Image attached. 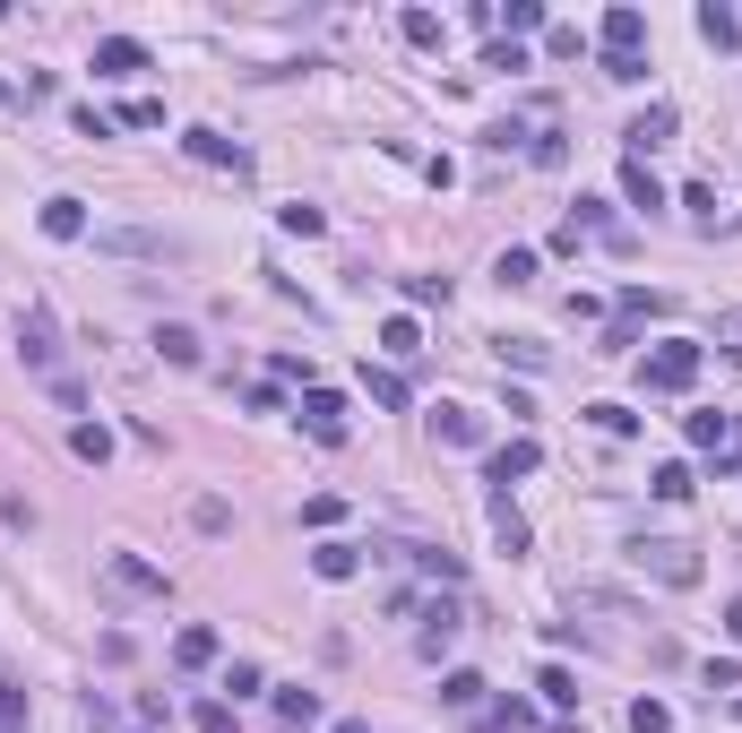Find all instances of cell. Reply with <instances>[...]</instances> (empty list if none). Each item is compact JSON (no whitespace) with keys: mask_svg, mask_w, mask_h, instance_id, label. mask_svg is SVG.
Returning a JSON list of instances; mask_svg holds the SVG:
<instances>
[{"mask_svg":"<svg viewBox=\"0 0 742 733\" xmlns=\"http://www.w3.org/2000/svg\"><path fill=\"white\" fill-rule=\"evenodd\" d=\"M190 725H199V733H234V699H199Z\"/></svg>","mask_w":742,"mask_h":733,"instance_id":"39","label":"cell"},{"mask_svg":"<svg viewBox=\"0 0 742 733\" xmlns=\"http://www.w3.org/2000/svg\"><path fill=\"white\" fill-rule=\"evenodd\" d=\"M535 691H544L553 708H579V673H570V664H544V673H535Z\"/></svg>","mask_w":742,"mask_h":733,"instance_id":"25","label":"cell"},{"mask_svg":"<svg viewBox=\"0 0 742 733\" xmlns=\"http://www.w3.org/2000/svg\"><path fill=\"white\" fill-rule=\"evenodd\" d=\"M294 414H302V432H311L320 449H346V397H337V388H302Z\"/></svg>","mask_w":742,"mask_h":733,"instance_id":"4","label":"cell"},{"mask_svg":"<svg viewBox=\"0 0 742 733\" xmlns=\"http://www.w3.org/2000/svg\"><path fill=\"white\" fill-rule=\"evenodd\" d=\"M535 467H544V449H535L527 432H518V440H500V449H493V484H509V475H535Z\"/></svg>","mask_w":742,"mask_h":733,"instance_id":"15","label":"cell"},{"mask_svg":"<svg viewBox=\"0 0 742 733\" xmlns=\"http://www.w3.org/2000/svg\"><path fill=\"white\" fill-rule=\"evenodd\" d=\"M726 638H734V647H742V605H726Z\"/></svg>","mask_w":742,"mask_h":733,"instance_id":"47","label":"cell"},{"mask_svg":"<svg viewBox=\"0 0 742 733\" xmlns=\"http://www.w3.org/2000/svg\"><path fill=\"white\" fill-rule=\"evenodd\" d=\"M673 129H682V113H673V104H647L639 122L621 129V147H630V164H647L656 147H673Z\"/></svg>","mask_w":742,"mask_h":733,"instance_id":"6","label":"cell"},{"mask_svg":"<svg viewBox=\"0 0 742 733\" xmlns=\"http://www.w3.org/2000/svg\"><path fill=\"white\" fill-rule=\"evenodd\" d=\"M113 122H122V129H164V104H156V96H129Z\"/></svg>","mask_w":742,"mask_h":733,"instance_id":"32","label":"cell"},{"mask_svg":"<svg viewBox=\"0 0 742 733\" xmlns=\"http://www.w3.org/2000/svg\"><path fill=\"white\" fill-rule=\"evenodd\" d=\"M691 484H700V475H691V467H682V458H673V467H656V500H691Z\"/></svg>","mask_w":742,"mask_h":733,"instance_id":"29","label":"cell"},{"mask_svg":"<svg viewBox=\"0 0 742 733\" xmlns=\"http://www.w3.org/2000/svg\"><path fill=\"white\" fill-rule=\"evenodd\" d=\"M493 276H500V285H535V250H500Z\"/></svg>","mask_w":742,"mask_h":733,"instance_id":"36","label":"cell"},{"mask_svg":"<svg viewBox=\"0 0 742 733\" xmlns=\"http://www.w3.org/2000/svg\"><path fill=\"white\" fill-rule=\"evenodd\" d=\"M87 733H113V725H104V708H96V717H87Z\"/></svg>","mask_w":742,"mask_h":733,"instance_id":"49","label":"cell"},{"mask_svg":"<svg viewBox=\"0 0 742 733\" xmlns=\"http://www.w3.org/2000/svg\"><path fill=\"white\" fill-rule=\"evenodd\" d=\"M276 717H285L294 733H311L320 725V699H311V691H276Z\"/></svg>","mask_w":742,"mask_h":733,"instance_id":"26","label":"cell"},{"mask_svg":"<svg viewBox=\"0 0 742 733\" xmlns=\"http://www.w3.org/2000/svg\"><path fill=\"white\" fill-rule=\"evenodd\" d=\"M588 423H596L605 440H630V432H639V414H630V406H614V397H596V406H588Z\"/></svg>","mask_w":742,"mask_h":733,"instance_id":"22","label":"cell"},{"mask_svg":"<svg viewBox=\"0 0 742 733\" xmlns=\"http://www.w3.org/2000/svg\"><path fill=\"white\" fill-rule=\"evenodd\" d=\"M708 691H742V656H708Z\"/></svg>","mask_w":742,"mask_h":733,"instance_id":"42","label":"cell"},{"mask_svg":"<svg viewBox=\"0 0 742 733\" xmlns=\"http://www.w3.org/2000/svg\"><path fill=\"white\" fill-rule=\"evenodd\" d=\"M363 388H371V406H388V414L406 406V380H397V371H371L363 363Z\"/></svg>","mask_w":742,"mask_h":733,"instance_id":"28","label":"cell"},{"mask_svg":"<svg viewBox=\"0 0 742 733\" xmlns=\"http://www.w3.org/2000/svg\"><path fill=\"white\" fill-rule=\"evenodd\" d=\"M182 147H190L199 164H217V173H250V156L225 138V129H182Z\"/></svg>","mask_w":742,"mask_h":733,"instance_id":"9","label":"cell"},{"mask_svg":"<svg viewBox=\"0 0 742 733\" xmlns=\"http://www.w3.org/2000/svg\"><path fill=\"white\" fill-rule=\"evenodd\" d=\"M458 630H467V612L449 605V596H432V605H423V630H415V656H423V664H441V656L458 647Z\"/></svg>","mask_w":742,"mask_h":733,"instance_id":"5","label":"cell"},{"mask_svg":"<svg viewBox=\"0 0 742 733\" xmlns=\"http://www.w3.org/2000/svg\"><path fill=\"white\" fill-rule=\"evenodd\" d=\"M500 363H518V371H544V363H553V346H535V337H500Z\"/></svg>","mask_w":742,"mask_h":733,"instance_id":"27","label":"cell"},{"mask_svg":"<svg viewBox=\"0 0 742 733\" xmlns=\"http://www.w3.org/2000/svg\"><path fill=\"white\" fill-rule=\"evenodd\" d=\"M726 432H734L726 414H691V449H708V458H717V449H726Z\"/></svg>","mask_w":742,"mask_h":733,"instance_id":"34","label":"cell"},{"mask_svg":"<svg viewBox=\"0 0 742 733\" xmlns=\"http://www.w3.org/2000/svg\"><path fill=\"white\" fill-rule=\"evenodd\" d=\"M138 70H147V44L138 35H104L96 44V78H138Z\"/></svg>","mask_w":742,"mask_h":733,"instance_id":"10","label":"cell"},{"mask_svg":"<svg viewBox=\"0 0 742 733\" xmlns=\"http://www.w3.org/2000/svg\"><path fill=\"white\" fill-rule=\"evenodd\" d=\"M493 544H500V552H509V561L527 552V518H518L509 500H493Z\"/></svg>","mask_w":742,"mask_h":733,"instance_id":"23","label":"cell"},{"mask_svg":"<svg viewBox=\"0 0 742 733\" xmlns=\"http://www.w3.org/2000/svg\"><path fill=\"white\" fill-rule=\"evenodd\" d=\"M329 733H371V725H363V717H346V725H329Z\"/></svg>","mask_w":742,"mask_h":733,"instance_id":"48","label":"cell"},{"mask_svg":"<svg viewBox=\"0 0 742 733\" xmlns=\"http://www.w3.org/2000/svg\"><path fill=\"white\" fill-rule=\"evenodd\" d=\"M596 35H605V52H639V44H647V9H630V0H621V9H605V26H596Z\"/></svg>","mask_w":742,"mask_h":733,"instance_id":"12","label":"cell"},{"mask_svg":"<svg viewBox=\"0 0 742 733\" xmlns=\"http://www.w3.org/2000/svg\"><path fill=\"white\" fill-rule=\"evenodd\" d=\"M406 302L423 311V302H449V276H406Z\"/></svg>","mask_w":742,"mask_h":733,"instance_id":"40","label":"cell"},{"mask_svg":"<svg viewBox=\"0 0 742 733\" xmlns=\"http://www.w3.org/2000/svg\"><path fill=\"white\" fill-rule=\"evenodd\" d=\"M484 725H493V733H535V708H527V699H500Z\"/></svg>","mask_w":742,"mask_h":733,"instance_id":"33","label":"cell"},{"mask_svg":"<svg viewBox=\"0 0 742 733\" xmlns=\"http://www.w3.org/2000/svg\"><path fill=\"white\" fill-rule=\"evenodd\" d=\"M156 355H164V363H199V337H190V328H182V320H164V328H156Z\"/></svg>","mask_w":742,"mask_h":733,"instance_id":"21","label":"cell"},{"mask_svg":"<svg viewBox=\"0 0 742 733\" xmlns=\"http://www.w3.org/2000/svg\"><path fill=\"white\" fill-rule=\"evenodd\" d=\"M397 35H406L415 52H441V44H449V26H441L432 9H406V17H397Z\"/></svg>","mask_w":742,"mask_h":733,"instance_id":"17","label":"cell"},{"mask_svg":"<svg viewBox=\"0 0 742 733\" xmlns=\"http://www.w3.org/2000/svg\"><path fill=\"white\" fill-rule=\"evenodd\" d=\"M605 78H614V87H639V78H647V52H605Z\"/></svg>","mask_w":742,"mask_h":733,"instance_id":"37","label":"cell"},{"mask_svg":"<svg viewBox=\"0 0 742 733\" xmlns=\"http://www.w3.org/2000/svg\"><path fill=\"white\" fill-rule=\"evenodd\" d=\"M311 579H329V587L363 579V544H320V552H311Z\"/></svg>","mask_w":742,"mask_h":733,"instance_id":"13","label":"cell"},{"mask_svg":"<svg viewBox=\"0 0 742 733\" xmlns=\"http://www.w3.org/2000/svg\"><path fill=\"white\" fill-rule=\"evenodd\" d=\"M17 363L44 371V380H61V346H52V320H44V311H26V320H17Z\"/></svg>","mask_w":742,"mask_h":733,"instance_id":"7","label":"cell"},{"mask_svg":"<svg viewBox=\"0 0 742 733\" xmlns=\"http://www.w3.org/2000/svg\"><path fill=\"white\" fill-rule=\"evenodd\" d=\"M104 587L113 596H138V605H164V570L138 561V552H104Z\"/></svg>","mask_w":742,"mask_h":733,"instance_id":"3","label":"cell"},{"mask_svg":"<svg viewBox=\"0 0 742 733\" xmlns=\"http://www.w3.org/2000/svg\"><path fill=\"white\" fill-rule=\"evenodd\" d=\"M535 26H544V9H535V0H509V44H518V35H535Z\"/></svg>","mask_w":742,"mask_h":733,"instance_id":"44","label":"cell"},{"mask_svg":"<svg viewBox=\"0 0 742 733\" xmlns=\"http://www.w3.org/2000/svg\"><path fill=\"white\" fill-rule=\"evenodd\" d=\"M621 199H630V208H647V216H656V208H665V182H656V173H647V164H621Z\"/></svg>","mask_w":742,"mask_h":733,"instance_id":"18","label":"cell"},{"mask_svg":"<svg viewBox=\"0 0 742 733\" xmlns=\"http://www.w3.org/2000/svg\"><path fill=\"white\" fill-rule=\"evenodd\" d=\"M691 380H700V346H691V337H665V346L639 355V388H647V397H682Z\"/></svg>","mask_w":742,"mask_h":733,"instance_id":"2","label":"cell"},{"mask_svg":"<svg viewBox=\"0 0 742 733\" xmlns=\"http://www.w3.org/2000/svg\"><path fill=\"white\" fill-rule=\"evenodd\" d=\"M217 656H225V638H217L208 621H190V630L173 638V664H182V673H199V664H217Z\"/></svg>","mask_w":742,"mask_h":733,"instance_id":"14","label":"cell"},{"mask_svg":"<svg viewBox=\"0 0 742 733\" xmlns=\"http://www.w3.org/2000/svg\"><path fill=\"white\" fill-rule=\"evenodd\" d=\"M35 225H44L52 243H87V199H70V190H61V199H44V208H35Z\"/></svg>","mask_w":742,"mask_h":733,"instance_id":"8","label":"cell"},{"mask_svg":"<svg viewBox=\"0 0 742 733\" xmlns=\"http://www.w3.org/2000/svg\"><path fill=\"white\" fill-rule=\"evenodd\" d=\"M225 691H234V699H259V691H268V673H259L250 656H234V664H225Z\"/></svg>","mask_w":742,"mask_h":733,"instance_id":"30","label":"cell"},{"mask_svg":"<svg viewBox=\"0 0 742 733\" xmlns=\"http://www.w3.org/2000/svg\"><path fill=\"white\" fill-rule=\"evenodd\" d=\"M527 156H535V164H544V173H561V164H570V147H561V129H553V122L535 129V147H527Z\"/></svg>","mask_w":742,"mask_h":733,"instance_id":"35","label":"cell"},{"mask_svg":"<svg viewBox=\"0 0 742 733\" xmlns=\"http://www.w3.org/2000/svg\"><path fill=\"white\" fill-rule=\"evenodd\" d=\"M630 733H673V708L665 699H630Z\"/></svg>","mask_w":742,"mask_h":733,"instance_id":"31","label":"cell"},{"mask_svg":"<svg viewBox=\"0 0 742 733\" xmlns=\"http://www.w3.org/2000/svg\"><path fill=\"white\" fill-rule=\"evenodd\" d=\"M734 717H742V699H734Z\"/></svg>","mask_w":742,"mask_h":733,"instance_id":"50","label":"cell"},{"mask_svg":"<svg viewBox=\"0 0 742 733\" xmlns=\"http://www.w3.org/2000/svg\"><path fill=\"white\" fill-rule=\"evenodd\" d=\"M717 346H726V355L742 363V311H726V320H717Z\"/></svg>","mask_w":742,"mask_h":733,"instance_id":"46","label":"cell"},{"mask_svg":"<svg viewBox=\"0 0 742 733\" xmlns=\"http://www.w3.org/2000/svg\"><path fill=\"white\" fill-rule=\"evenodd\" d=\"M630 570L656 579V587H700V552H691L682 535H639V544H630Z\"/></svg>","mask_w":742,"mask_h":733,"instance_id":"1","label":"cell"},{"mask_svg":"<svg viewBox=\"0 0 742 733\" xmlns=\"http://www.w3.org/2000/svg\"><path fill=\"white\" fill-rule=\"evenodd\" d=\"M484 691H493V682H484V673H467V664H458V673H441V699H449V708H484Z\"/></svg>","mask_w":742,"mask_h":733,"instance_id":"20","label":"cell"},{"mask_svg":"<svg viewBox=\"0 0 742 733\" xmlns=\"http://www.w3.org/2000/svg\"><path fill=\"white\" fill-rule=\"evenodd\" d=\"M70 458L104 467V458H113V432H104V423H78V432H70Z\"/></svg>","mask_w":742,"mask_h":733,"instance_id":"24","label":"cell"},{"mask_svg":"<svg viewBox=\"0 0 742 733\" xmlns=\"http://www.w3.org/2000/svg\"><path fill=\"white\" fill-rule=\"evenodd\" d=\"M700 35H708L717 52H742V17L726 9V0H708V9H700Z\"/></svg>","mask_w":742,"mask_h":733,"instance_id":"16","label":"cell"},{"mask_svg":"<svg viewBox=\"0 0 742 733\" xmlns=\"http://www.w3.org/2000/svg\"><path fill=\"white\" fill-rule=\"evenodd\" d=\"M337 518H346L337 492H311V500H302V526H337Z\"/></svg>","mask_w":742,"mask_h":733,"instance_id":"38","label":"cell"},{"mask_svg":"<svg viewBox=\"0 0 742 733\" xmlns=\"http://www.w3.org/2000/svg\"><path fill=\"white\" fill-rule=\"evenodd\" d=\"M268 380H276V388H285V380H302V388H311V363H302V355H268Z\"/></svg>","mask_w":742,"mask_h":733,"instance_id":"43","label":"cell"},{"mask_svg":"<svg viewBox=\"0 0 742 733\" xmlns=\"http://www.w3.org/2000/svg\"><path fill=\"white\" fill-rule=\"evenodd\" d=\"M432 440H441V449H475V440H484V414H467V406H432Z\"/></svg>","mask_w":742,"mask_h":733,"instance_id":"11","label":"cell"},{"mask_svg":"<svg viewBox=\"0 0 742 733\" xmlns=\"http://www.w3.org/2000/svg\"><path fill=\"white\" fill-rule=\"evenodd\" d=\"M656 311H665V294H647V285H630V294H621V320H656Z\"/></svg>","mask_w":742,"mask_h":733,"instance_id":"41","label":"cell"},{"mask_svg":"<svg viewBox=\"0 0 742 733\" xmlns=\"http://www.w3.org/2000/svg\"><path fill=\"white\" fill-rule=\"evenodd\" d=\"M96 243H104V250H129V259H147V250H156V234H96Z\"/></svg>","mask_w":742,"mask_h":733,"instance_id":"45","label":"cell"},{"mask_svg":"<svg viewBox=\"0 0 742 733\" xmlns=\"http://www.w3.org/2000/svg\"><path fill=\"white\" fill-rule=\"evenodd\" d=\"M380 355H388V363H415V355H423V328H415V320L397 311V320L380 328Z\"/></svg>","mask_w":742,"mask_h":733,"instance_id":"19","label":"cell"}]
</instances>
